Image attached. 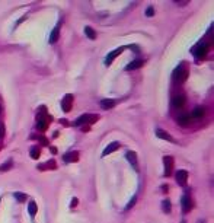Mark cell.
<instances>
[{"instance_id":"6da1fadb","label":"cell","mask_w":214,"mask_h":223,"mask_svg":"<svg viewBox=\"0 0 214 223\" xmlns=\"http://www.w3.org/2000/svg\"><path fill=\"white\" fill-rule=\"evenodd\" d=\"M188 77V69L185 67V64L178 66L174 70V79L176 82H184Z\"/></svg>"},{"instance_id":"7a4b0ae2","label":"cell","mask_w":214,"mask_h":223,"mask_svg":"<svg viewBox=\"0 0 214 223\" xmlns=\"http://www.w3.org/2000/svg\"><path fill=\"white\" fill-rule=\"evenodd\" d=\"M207 51H208V44L205 42V41H201V42H198V44L192 48V54H194L195 57H198V59L204 57V56L207 54Z\"/></svg>"},{"instance_id":"3957f363","label":"cell","mask_w":214,"mask_h":223,"mask_svg":"<svg viewBox=\"0 0 214 223\" xmlns=\"http://www.w3.org/2000/svg\"><path fill=\"white\" fill-rule=\"evenodd\" d=\"M98 118L99 117H98L96 114H83V115H80V117L74 121V125H82V124H85V123L93 124V123L98 121Z\"/></svg>"},{"instance_id":"277c9868","label":"cell","mask_w":214,"mask_h":223,"mask_svg":"<svg viewBox=\"0 0 214 223\" xmlns=\"http://www.w3.org/2000/svg\"><path fill=\"white\" fill-rule=\"evenodd\" d=\"M72 106H73V95L67 93L66 96L63 98V101H61V108H63L64 112H68L72 111Z\"/></svg>"},{"instance_id":"5b68a950","label":"cell","mask_w":214,"mask_h":223,"mask_svg":"<svg viewBox=\"0 0 214 223\" xmlns=\"http://www.w3.org/2000/svg\"><path fill=\"white\" fill-rule=\"evenodd\" d=\"M125 48H127V47H120V48H117V50H114V51H111V52H109V54L107 56V59H105V64L109 66L115 59H117V57H118V56H120L121 52L125 50Z\"/></svg>"},{"instance_id":"8992f818","label":"cell","mask_w":214,"mask_h":223,"mask_svg":"<svg viewBox=\"0 0 214 223\" xmlns=\"http://www.w3.org/2000/svg\"><path fill=\"white\" fill-rule=\"evenodd\" d=\"M175 178H176V182L179 184V185H185L188 181V172L184 169H179L175 174Z\"/></svg>"},{"instance_id":"52a82bcc","label":"cell","mask_w":214,"mask_h":223,"mask_svg":"<svg viewBox=\"0 0 214 223\" xmlns=\"http://www.w3.org/2000/svg\"><path fill=\"white\" fill-rule=\"evenodd\" d=\"M163 165H165V175H170L172 168H174V159L170 156H165L163 157Z\"/></svg>"},{"instance_id":"ba28073f","label":"cell","mask_w":214,"mask_h":223,"mask_svg":"<svg viewBox=\"0 0 214 223\" xmlns=\"http://www.w3.org/2000/svg\"><path fill=\"white\" fill-rule=\"evenodd\" d=\"M176 123L179 125H188L191 123V115L187 114V112H184V114H181V115L176 117Z\"/></svg>"},{"instance_id":"9c48e42d","label":"cell","mask_w":214,"mask_h":223,"mask_svg":"<svg viewBox=\"0 0 214 223\" xmlns=\"http://www.w3.org/2000/svg\"><path fill=\"white\" fill-rule=\"evenodd\" d=\"M181 204H182V209H184V211H189V210L192 209V201H191V197L188 196V194H185V196L182 197Z\"/></svg>"},{"instance_id":"30bf717a","label":"cell","mask_w":214,"mask_h":223,"mask_svg":"<svg viewBox=\"0 0 214 223\" xmlns=\"http://www.w3.org/2000/svg\"><path fill=\"white\" fill-rule=\"evenodd\" d=\"M172 105L175 108H182L185 105V96L184 95H175L172 98Z\"/></svg>"},{"instance_id":"8fae6325","label":"cell","mask_w":214,"mask_h":223,"mask_svg":"<svg viewBox=\"0 0 214 223\" xmlns=\"http://www.w3.org/2000/svg\"><path fill=\"white\" fill-rule=\"evenodd\" d=\"M118 147H120V143H118V142H112V143H109L107 147H105V150L102 152V156H108L109 153L118 150Z\"/></svg>"},{"instance_id":"7c38bea8","label":"cell","mask_w":214,"mask_h":223,"mask_svg":"<svg viewBox=\"0 0 214 223\" xmlns=\"http://www.w3.org/2000/svg\"><path fill=\"white\" fill-rule=\"evenodd\" d=\"M60 22L55 25V28L53 29V32H51V35H50V42L51 44H54V42H57V39H58V37H60Z\"/></svg>"},{"instance_id":"4fadbf2b","label":"cell","mask_w":214,"mask_h":223,"mask_svg":"<svg viewBox=\"0 0 214 223\" xmlns=\"http://www.w3.org/2000/svg\"><path fill=\"white\" fill-rule=\"evenodd\" d=\"M125 157H127L128 162L131 164V166H134L135 169H139V168H137V166H139V165H137V155H135L134 152H131V150L127 152V153H125Z\"/></svg>"},{"instance_id":"5bb4252c","label":"cell","mask_w":214,"mask_h":223,"mask_svg":"<svg viewBox=\"0 0 214 223\" xmlns=\"http://www.w3.org/2000/svg\"><path fill=\"white\" fill-rule=\"evenodd\" d=\"M143 63H144V61H143L141 59L134 60V61H131L130 64L125 66V70H127V72H130V70H135V69H139V67H141V66H143Z\"/></svg>"},{"instance_id":"9a60e30c","label":"cell","mask_w":214,"mask_h":223,"mask_svg":"<svg viewBox=\"0 0 214 223\" xmlns=\"http://www.w3.org/2000/svg\"><path fill=\"white\" fill-rule=\"evenodd\" d=\"M99 105H100L102 110H111V108L115 105V101L114 99H100Z\"/></svg>"},{"instance_id":"2e32d148","label":"cell","mask_w":214,"mask_h":223,"mask_svg":"<svg viewBox=\"0 0 214 223\" xmlns=\"http://www.w3.org/2000/svg\"><path fill=\"white\" fill-rule=\"evenodd\" d=\"M37 128L41 131H44L45 128H47V118L44 117V115H38V118H37Z\"/></svg>"},{"instance_id":"e0dca14e","label":"cell","mask_w":214,"mask_h":223,"mask_svg":"<svg viewBox=\"0 0 214 223\" xmlns=\"http://www.w3.org/2000/svg\"><path fill=\"white\" fill-rule=\"evenodd\" d=\"M79 159V153L77 152H70V153H67L63 156V160L64 162H76Z\"/></svg>"},{"instance_id":"ac0fdd59","label":"cell","mask_w":214,"mask_h":223,"mask_svg":"<svg viewBox=\"0 0 214 223\" xmlns=\"http://www.w3.org/2000/svg\"><path fill=\"white\" fill-rule=\"evenodd\" d=\"M205 114V108L204 106H197L195 110H192V114H189L192 118H201Z\"/></svg>"},{"instance_id":"d6986e66","label":"cell","mask_w":214,"mask_h":223,"mask_svg":"<svg viewBox=\"0 0 214 223\" xmlns=\"http://www.w3.org/2000/svg\"><path fill=\"white\" fill-rule=\"evenodd\" d=\"M156 136L163 138V140H167V142H174V138L170 137V134H167L166 131L162 130V128H157V130H156Z\"/></svg>"},{"instance_id":"ffe728a7","label":"cell","mask_w":214,"mask_h":223,"mask_svg":"<svg viewBox=\"0 0 214 223\" xmlns=\"http://www.w3.org/2000/svg\"><path fill=\"white\" fill-rule=\"evenodd\" d=\"M38 169H55V162L54 160H48L47 164H44V165H40L38 166Z\"/></svg>"},{"instance_id":"44dd1931","label":"cell","mask_w":214,"mask_h":223,"mask_svg":"<svg viewBox=\"0 0 214 223\" xmlns=\"http://www.w3.org/2000/svg\"><path fill=\"white\" fill-rule=\"evenodd\" d=\"M37 211H38L37 204L33 203V201H31V203H29V206H28V213H29L31 216H35V214H37Z\"/></svg>"},{"instance_id":"7402d4cb","label":"cell","mask_w":214,"mask_h":223,"mask_svg":"<svg viewBox=\"0 0 214 223\" xmlns=\"http://www.w3.org/2000/svg\"><path fill=\"white\" fill-rule=\"evenodd\" d=\"M13 196H15V198H16L19 203H25V201L28 200V196H26V194H23V192H15Z\"/></svg>"},{"instance_id":"603a6c76","label":"cell","mask_w":214,"mask_h":223,"mask_svg":"<svg viewBox=\"0 0 214 223\" xmlns=\"http://www.w3.org/2000/svg\"><path fill=\"white\" fill-rule=\"evenodd\" d=\"M85 34H86L90 39H96V32H95L90 26H86V28H85Z\"/></svg>"},{"instance_id":"cb8c5ba5","label":"cell","mask_w":214,"mask_h":223,"mask_svg":"<svg viewBox=\"0 0 214 223\" xmlns=\"http://www.w3.org/2000/svg\"><path fill=\"white\" fill-rule=\"evenodd\" d=\"M170 207H172V206H170V201H169V200H163V201H162V210H163L165 213H169V211H170Z\"/></svg>"},{"instance_id":"d4e9b609","label":"cell","mask_w":214,"mask_h":223,"mask_svg":"<svg viewBox=\"0 0 214 223\" xmlns=\"http://www.w3.org/2000/svg\"><path fill=\"white\" fill-rule=\"evenodd\" d=\"M31 156H32V159H38L40 157V149L37 146L31 147Z\"/></svg>"},{"instance_id":"484cf974","label":"cell","mask_w":214,"mask_h":223,"mask_svg":"<svg viewBox=\"0 0 214 223\" xmlns=\"http://www.w3.org/2000/svg\"><path fill=\"white\" fill-rule=\"evenodd\" d=\"M10 166H12V160H7L6 164L0 165V172H5V171H7Z\"/></svg>"},{"instance_id":"4316f807","label":"cell","mask_w":214,"mask_h":223,"mask_svg":"<svg viewBox=\"0 0 214 223\" xmlns=\"http://www.w3.org/2000/svg\"><path fill=\"white\" fill-rule=\"evenodd\" d=\"M5 133H6V130H5V124L0 121V140L5 137Z\"/></svg>"},{"instance_id":"83f0119b","label":"cell","mask_w":214,"mask_h":223,"mask_svg":"<svg viewBox=\"0 0 214 223\" xmlns=\"http://www.w3.org/2000/svg\"><path fill=\"white\" fill-rule=\"evenodd\" d=\"M153 13H154V9L152 6L149 7L147 10H146V16H149V18H152V16H153Z\"/></svg>"},{"instance_id":"f1b7e54d","label":"cell","mask_w":214,"mask_h":223,"mask_svg":"<svg viewBox=\"0 0 214 223\" xmlns=\"http://www.w3.org/2000/svg\"><path fill=\"white\" fill-rule=\"evenodd\" d=\"M135 200H137L135 197H133V198L130 200V203H128V206H127V210H128V209H131V207H133L134 204H135Z\"/></svg>"},{"instance_id":"f546056e","label":"cell","mask_w":214,"mask_h":223,"mask_svg":"<svg viewBox=\"0 0 214 223\" xmlns=\"http://www.w3.org/2000/svg\"><path fill=\"white\" fill-rule=\"evenodd\" d=\"M77 203H79V201H77V198H73V200H72V207L77 206Z\"/></svg>"},{"instance_id":"4dcf8cb0","label":"cell","mask_w":214,"mask_h":223,"mask_svg":"<svg viewBox=\"0 0 214 223\" xmlns=\"http://www.w3.org/2000/svg\"><path fill=\"white\" fill-rule=\"evenodd\" d=\"M61 121V124H64V125H68V123H67V120H60Z\"/></svg>"},{"instance_id":"1f68e13d","label":"cell","mask_w":214,"mask_h":223,"mask_svg":"<svg viewBox=\"0 0 214 223\" xmlns=\"http://www.w3.org/2000/svg\"><path fill=\"white\" fill-rule=\"evenodd\" d=\"M198 223H204V222H202V220H198Z\"/></svg>"},{"instance_id":"d6a6232c","label":"cell","mask_w":214,"mask_h":223,"mask_svg":"<svg viewBox=\"0 0 214 223\" xmlns=\"http://www.w3.org/2000/svg\"><path fill=\"white\" fill-rule=\"evenodd\" d=\"M0 112H2V106H0Z\"/></svg>"},{"instance_id":"836d02e7","label":"cell","mask_w":214,"mask_h":223,"mask_svg":"<svg viewBox=\"0 0 214 223\" xmlns=\"http://www.w3.org/2000/svg\"><path fill=\"white\" fill-rule=\"evenodd\" d=\"M181 223H185V222H181Z\"/></svg>"}]
</instances>
